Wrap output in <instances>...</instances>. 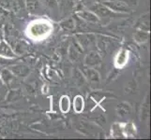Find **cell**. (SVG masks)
Instances as JSON below:
<instances>
[{
    "label": "cell",
    "instance_id": "1",
    "mask_svg": "<svg viewBox=\"0 0 151 140\" xmlns=\"http://www.w3.org/2000/svg\"><path fill=\"white\" fill-rule=\"evenodd\" d=\"M91 11L94 12L99 18H116L118 16H121V13L114 12L107 8L105 5L102 3H97L91 7Z\"/></svg>",
    "mask_w": 151,
    "mask_h": 140
},
{
    "label": "cell",
    "instance_id": "9",
    "mask_svg": "<svg viewBox=\"0 0 151 140\" xmlns=\"http://www.w3.org/2000/svg\"><path fill=\"white\" fill-rule=\"evenodd\" d=\"M77 15L81 19L86 21L88 23H99V21H100V18H99L94 12L91 11V10L82 9L80 11L77 12Z\"/></svg>",
    "mask_w": 151,
    "mask_h": 140
},
{
    "label": "cell",
    "instance_id": "14",
    "mask_svg": "<svg viewBox=\"0 0 151 140\" xmlns=\"http://www.w3.org/2000/svg\"><path fill=\"white\" fill-rule=\"evenodd\" d=\"M134 37V40L136 41L137 43H145L147 42L149 38V32H147V31H144V30H140L138 29L136 32L134 33L133 35Z\"/></svg>",
    "mask_w": 151,
    "mask_h": 140
},
{
    "label": "cell",
    "instance_id": "12",
    "mask_svg": "<svg viewBox=\"0 0 151 140\" xmlns=\"http://www.w3.org/2000/svg\"><path fill=\"white\" fill-rule=\"evenodd\" d=\"M136 27L140 30H144L149 32L150 30V23H149V13H145L142 16H140L136 23Z\"/></svg>",
    "mask_w": 151,
    "mask_h": 140
},
{
    "label": "cell",
    "instance_id": "3",
    "mask_svg": "<svg viewBox=\"0 0 151 140\" xmlns=\"http://www.w3.org/2000/svg\"><path fill=\"white\" fill-rule=\"evenodd\" d=\"M24 5L23 0H0V7L5 10L18 13Z\"/></svg>",
    "mask_w": 151,
    "mask_h": 140
},
{
    "label": "cell",
    "instance_id": "20",
    "mask_svg": "<svg viewBox=\"0 0 151 140\" xmlns=\"http://www.w3.org/2000/svg\"><path fill=\"white\" fill-rule=\"evenodd\" d=\"M60 105H61V109L63 112H66V111L69 110V107H70L69 97L64 96L63 98H62V100L60 102Z\"/></svg>",
    "mask_w": 151,
    "mask_h": 140
},
{
    "label": "cell",
    "instance_id": "18",
    "mask_svg": "<svg viewBox=\"0 0 151 140\" xmlns=\"http://www.w3.org/2000/svg\"><path fill=\"white\" fill-rule=\"evenodd\" d=\"M74 107L77 112H81L83 110V107H84V101H83V98L81 96H76L75 100H74Z\"/></svg>",
    "mask_w": 151,
    "mask_h": 140
},
{
    "label": "cell",
    "instance_id": "13",
    "mask_svg": "<svg viewBox=\"0 0 151 140\" xmlns=\"http://www.w3.org/2000/svg\"><path fill=\"white\" fill-rule=\"evenodd\" d=\"M12 50L15 53V54L21 55L24 53L27 50V45L25 44L24 41H19V40H14L12 43Z\"/></svg>",
    "mask_w": 151,
    "mask_h": 140
},
{
    "label": "cell",
    "instance_id": "17",
    "mask_svg": "<svg viewBox=\"0 0 151 140\" xmlns=\"http://www.w3.org/2000/svg\"><path fill=\"white\" fill-rule=\"evenodd\" d=\"M13 77L14 75L12 73V71H10L9 69V70H3L2 71V73H1V77H2V80L6 82V83H9V81H12L13 80Z\"/></svg>",
    "mask_w": 151,
    "mask_h": 140
},
{
    "label": "cell",
    "instance_id": "25",
    "mask_svg": "<svg viewBox=\"0 0 151 140\" xmlns=\"http://www.w3.org/2000/svg\"><path fill=\"white\" fill-rule=\"evenodd\" d=\"M58 1H59V0H58Z\"/></svg>",
    "mask_w": 151,
    "mask_h": 140
},
{
    "label": "cell",
    "instance_id": "4",
    "mask_svg": "<svg viewBox=\"0 0 151 140\" xmlns=\"http://www.w3.org/2000/svg\"><path fill=\"white\" fill-rule=\"evenodd\" d=\"M24 6L28 13L32 15H40L44 13V9L40 0H24Z\"/></svg>",
    "mask_w": 151,
    "mask_h": 140
},
{
    "label": "cell",
    "instance_id": "24",
    "mask_svg": "<svg viewBox=\"0 0 151 140\" xmlns=\"http://www.w3.org/2000/svg\"><path fill=\"white\" fill-rule=\"evenodd\" d=\"M123 1H124V0H123Z\"/></svg>",
    "mask_w": 151,
    "mask_h": 140
},
{
    "label": "cell",
    "instance_id": "23",
    "mask_svg": "<svg viewBox=\"0 0 151 140\" xmlns=\"http://www.w3.org/2000/svg\"><path fill=\"white\" fill-rule=\"evenodd\" d=\"M75 80H76V82L78 83V85H81L82 83H84L85 79H84V77H83L82 73H80L79 71H76L75 72Z\"/></svg>",
    "mask_w": 151,
    "mask_h": 140
},
{
    "label": "cell",
    "instance_id": "5",
    "mask_svg": "<svg viewBox=\"0 0 151 140\" xmlns=\"http://www.w3.org/2000/svg\"><path fill=\"white\" fill-rule=\"evenodd\" d=\"M79 45L84 48H89L97 43L95 35L93 34H79L76 36Z\"/></svg>",
    "mask_w": 151,
    "mask_h": 140
},
{
    "label": "cell",
    "instance_id": "7",
    "mask_svg": "<svg viewBox=\"0 0 151 140\" xmlns=\"http://www.w3.org/2000/svg\"><path fill=\"white\" fill-rule=\"evenodd\" d=\"M50 30L47 23H34L30 28V33L34 38L42 37Z\"/></svg>",
    "mask_w": 151,
    "mask_h": 140
},
{
    "label": "cell",
    "instance_id": "16",
    "mask_svg": "<svg viewBox=\"0 0 151 140\" xmlns=\"http://www.w3.org/2000/svg\"><path fill=\"white\" fill-rule=\"evenodd\" d=\"M131 112V107H129V104L127 103H121L120 105L117 106V113L118 115L120 116H125V115H128Z\"/></svg>",
    "mask_w": 151,
    "mask_h": 140
},
{
    "label": "cell",
    "instance_id": "22",
    "mask_svg": "<svg viewBox=\"0 0 151 140\" xmlns=\"http://www.w3.org/2000/svg\"><path fill=\"white\" fill-rule=\"evenodd\" d=\"M43 4L50 9H56L58 6V0H43Z\"/></svg>",
    "mask_w": 151,
    "mask_h": 140
},
{
    "label": "cell",
    "instance_id": "19",
    "mask_svg": "<svg viewBox=\"0 0 151 140\" xmlns=\"http://www.w3.org/2000/svg\"><path fill=\"white\" fill-rule=\"evenodd\" d=\"M127 61V53L125 50H121L117 55L116 63L119 64V65H122L125 64V62Z\"/></svg>",
    "mask_w": 151,
    "mask_h": 140
},
{
    "label": "cell",
    "instance_id": "11",
    "mask_svg": "<svg viewBox=\"0 0 151 140\" xmlns=\"http://www.w3.org/2000/svg\"><path fill=\"white\" fill-rule=\"evenodd\" d=\"M85 76L91 84H99L100 83V75L93 67H86L84 70Z\"/></svg>",
    "mask_w": 151,
    "mask_h": 140
},
{
    "label": "cell",
    "instance_id": "2",
    "mask_svg": "<svg viewBox=\"0 0 151 140\" xmlns=\"http://www.w3.org/2000/svg\"><path fill=\"white\" fill-rule=\"evenodd\" d=\"M102 4H104L107 8L110 9L112 11L121 14L129 13L132 11L131 8H129L127 3H125L123 0H108V1H104Z\"/></svg>",
    "mask_w": 151,
    "mask_h": 140
},
{
    "label": "cell",
    "instance_id": "15",
    "mask_svg": "<svg viewBox=\"0 0 151 140\" xmlns=\"http://www.w3.org/2000/svg\"><path fill=\"white\" fill-rule=\"evenodd\" d=\"M61 27L63 28L64 30H67V31H73L75 26H76V23L73 19H67V20H64L63 22L60 23Z\"/></svg>",
    "mask_w": 151,
    "mask_h": 140
},
{
    "label": "cell",
    "instance_id": "10",
    "mask_svg": "<svg viewBox=\"0 0 151 140\" xmlns=\"http://www.w3.org/2000/svg\"><path fill=\"white\" fill-rule=\"evenodd\" d=\"M9 70L12 73L19 77H24L29 74V67L25 65H15L9 67Z\"/></svg>",
    "mask_w": 151,
    "mask_h": 140
},
{
    "label": "cell",
    "instance_id": "21",
    "mask_svg": "<svg viewBox=\"0 0 151 140\" xmlns=\"http://www.w3.org/2000/svg\"><path fill=\"white\" fill-rule=\"evenodd\" d=\"M71 48L70 49V58L72 61H76L79 57V53L77 51V47H73V46H70Z\"/></svg>",
    "mask_w": 151,
    "mask_h": 140
},
{
    "label": "cell",
    "instance_id": "8",
    "mask_svg": "<svg viewBox=\"0 0 151 140\" xmlns=\"http://www.w3.org/2000/svg\"><path fill=\"white\" fill-rule=\"evenodd\" d=\"M0 56L4 58H14L16 56L12 46L4 40H0Z\"/></svg>",
    "mask_w": 151,
    "mask_h": 140
},
{
    "label": "cell",
    "instance_id": "6",
    "mask_svg": "<svg viewBox=\"0 0 151 140\" xmlns=\"http://www.w3.org/2000/svg\"><path fill=\"white\" fill-rule=\"evenodd\" d=\"M101 57L99 54V53L95 50H92L88 53L85 58V65L88 67H95L101 65Z\"/></svg>",
    "mask_w": 151,
    "mask_h": 140
}]
</instances>
